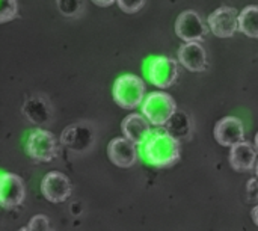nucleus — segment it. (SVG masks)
Segmentation results:
<instances>
[{
    "mask_svg": "<svg viewBox=\"0 0 258 231\" xmlns=\"http://www.w3.org/2000/svg\"><path fill=\"white\" fill-rule=\"evenodd\" d=\"M109 160L119 168H132L138 162V144L125 136L113 138L107 145Z\"/></svg>",
    "mask_w": 258,
    "mask_h": 231,
    "instance_id": "9d476101",
    "label": "nucleus"
},
{
    "mask_svg": "<svg viewBox=\"0 0 258 231\" xmlns=\"http://www.w3.org/2000/svg\"><path fill=\"white\" fill-rule=\"evenodd\" d=\"M144 73L154 86L166 89L178 79V62L168 56H150L144 62Z\"/></svg>",
    "mask_w": 258,
    "mask_h": 231,
    "instance_id": "39448f33",
    "label": "nucleus"
},
{
    "mask_svg": "<svg viewBox=\"0 0 258 231\" xmlns=\"http://www.w3.org/2000/svg\"><path fill=\"white\" fill-rule=\"evenodd\" d=\"M142 154L144 159L156 168L174 166L181 157L180 141L166 129L159 127L151 132L150 138L142 145Z\"/></svg>",
    "mask_w": 258,
    "mask_h": 231,
    "instance_id": "f257e3e1",
    "label": "nucleus"
},
{
    "mask_svg": "<svg viewBox=\"0 0 258 231\" xmlns=\"http://www.w3.org/2000/svg\"><path fill=\"white\" fill-rule=\"evenodd\" d=\"M60 145L57 138L45 129H33L26 138V153L30 159L41 163H50L59 156Z\"/></svg>",
    "mask_w": 258,
    "mask_h": 231,
    "instance_id": "7ed1b4c3",
    "label": "nucleus"
},
{
    "mask_svg": "<svg viewBox=\"0 0 258 231\" xmlns=\"http://www.w3.org/2000/svg\"><path fill=\"white\" fill-rule=\"evenodd\" d=\"M207 24L215 36L231 38L239 30V11L231 6H221L209 15Z\"/></svg>",
    "mask_w": 258,
    "mask_h": 231,
    "instance_id": "0eeeda50",
    "label": "nucleus"
},
{
    "mask_svg": "<svg viewBox=\"0 0 258 231\" xmlns=\"http://www.w3.org/2000/svg\"><path fill=\"white\" fill-rule=\"evenodd\" d=\"M24 230H27V231L50 230V219H48L45 215H36V216H33V218L29 221V224H27V227H26Z\"/></svg>",
    "mask_w": 258,
    "mask_h": 231,
    "instance_id": "6ab92c4d",
    "label": "nucleus"
},
{
    "mask_svg": "<svg viewBox=\"0 0 258 231\" xmlns=\"http://www.w3.org/2000/svg\"><path fill=\"white\" fill-rule=\"evenodd\" d=\"M251 218H252V221H254V224L258 227V204L252 209V212H251Z\"/></svg>",
    "mask_w": 258,
    "mask_h": 231,
    "instance_id": "4be33fe9",
    "label": "nucleus"
},
{
    "mask_svg": "<svg viewBox=\"0 0 258 231\" xmlns=\"http://www.w3.org/2000/svg\"><path fill=\"white\" fill-rule=\"evenodd\" d=\"M41 192L50 203H65L73 194V185L70 179L60 171H50L41 182Z\"/></svg>",
    "mask_w": 258,
    "mask_h": 231,
    "instance_id": "6e6552de",
    "label": "nucleus"
},
{
    "mask_svg": "<svg viewBox=\"0 0 258 231\" xmlns=\"http://www.w3.org/2000/svg\"><path fill=\"white\" fill-rule=\"evenodd\" d=\"M26 200V186L20 176L3 172L0 177V206L6 210L21 206Z\"/></svg>",
    "mask_w": 258,
    "mask_h": 231,
    "instance_id": "1a4fd4ad",
    "label": "nucleus"
},
{
    "mask_svg": "<svg viewBox=\"0 0 258 231\" xmlns=\"http://www.w3.org/2000/svg\"><path fill=\"white\" fill-rule=\"evenodd\" d=\"M230 165L237 172H248L252 171L257 165V147L251 142L242 141L231 147L230 150Z\"/></svg>",
    "mask_w": 258,
    "mask_h": 231,
    "instance_id": "4468645a",
    "label": "nucleus"
},
{
    "mask_svg": "<svg viewBox=\"0 0 258 231\" xmlns=\"http://www.w3.org/2000/svg\"><path fill=\"white\" fill-rule=\"evenodd\" d=\"M210 32L209 24L203 21L197 11L187 9L183 11L175 20V33L184 42L192 41H204L207 33Z\"/></svg>",
    "mask_w": 258,
    "mask_h": 231,
    "instance_id": "423d86ee",
    "label": "nucleus"
},
{
    "mask_svg": "<svg viewBox=\"0 0 258 231\" xmlns=\"http://www.w3.org/2000/svg\"><path fill=\"white\" fill-rule=\"evenodd\" d=\"M60 141L71 150L83 151L91 145L92 133L86 127H83L80 124H74V126H70L63 130Z\"/></svg>",
    "mask_w": 258,
    "mask_h": 231,
    "instance_id": "2eb2a0df",
    "label": "nucleus"
},
{
    "mask_svg": "<svg viewBox=\"0 0 258 231\" xmlns=\"http://www.w3.org/2000/svg\"><path fill=\"white\" fill-rule=\"evenodd\" d=\"M56 3H57V9L67 17L76 15L82 5L80 0H56Z\"/></svg>",
    "mask_w": 258,
    "mask_h": 231,
    "instance_id": "a211bd4d",
    "label": "nucleus"
},
{
    "mask_svg": "<svg viewBox=\"0 0 258 231\" xmlns=\"http://www.w3.org/2000/svg\"><path fill=\"white\" fill-rule=\"evenodd\" d=\"M92 3H95L97 6H101V8H107L113 3H116V0H91Z\"/></svg>",
    "mask_w": 258,
    "mask_h": 231,
    "instance_id": "412c9836",
    "label": "nucleus"
},
{
    "mask_svg": "<svg viewBox=\"0 0 258 231\" xmlns=\"http://www.w3.org/2000/svg\"><path fill=\"white\" fill-rule=\"evenodd\" d=\"M255 172H257V177H258V162H257V165H255Z\"/></svg>",
    "mask_w": 258,
    "mask_h": 231,
    "instance_id": "b1692460",
    "label": "nucleus"
},
{
    "mask_svg": "<svg viewBox=\"0 0 258 231\" xmlns=\"http://www.w3.org/2000/svg\"><path fill=\"white\" fill-rule=\"evenodd\" d=\"M178 62L189 71L203 73L209 67L207 51L200 41L184 42L178 48Z\"/></svg>",
    "mask_w": 258,
    "mask_h": 231,
    "instance_id": "f8f14e48",
    "label": "nucleus"
},
{
    "mask_svg": "<svg viewBox=\"0 0 258 231\" xmlns=\"http://www.w3.org/2000/svg\"><path fill=\"white\" fill-rule=\"evenodd\" d=\"M18 3L17 0H2V12H0V23H8L17 17Z\"/></svg>",
    "mask_w": 258,
    "mask_h": 231,
    "instance_id": "f3484780",
    "label": "nucleus"
},
{
    "mask_svg": "<svg viewBox=\"0 0 258 231\" xmlns=\"http://www.w3.org/2000/svg\"><path fill=\"white\" fill-rule=\"evenodd\" d=\"M116 5L119 6L121 11L127 14H135L144 8L145 0H116Z\"/></svg>",
    "mask_w": 258,
    "mask_h": 231,
    "instance_id": "aec40b11",
    "label": "nucleus"
},
{
    "mask_svg": "<svg viewBox=\"0 0 258 231\" xmlns=\"http://www.w3.org/2000/svg\"><path fill=\"white\" fill-rule=\"evenodd\" d=\"M151 126L144 113H130L122 120L121 130L125 138L142 147L151 135Z\"/></svg>",
    "mask_w": 258,
    "mask_h": 231,
    "instance_id": "ddd939ff",
    "label": "nucleus"
},
{
    "mask_svg": "<svg viewBox=\"0 0 258 231\" xmlns=\"http://www.w3.org/2000/svg\"><path fill=\"white\" fill-rule=\"evenodd\" d=\"M239 32L249 38H258V6L251 5L239 12Z\"/></svg>",
    "mask_w": 258,
    "mask_h": 231,
    "instance_id": "dca6fc26",
    "label": "nucleus"
},
{
    "mask_svg": "<svg viewBox=\"0 0 258 231\" xmlns=\"http://www.w3.org/2000/svg\"><path fill=\"white\" fill-rule=\"evenodd\" d=\"M145 82L135 74H122L113 83V100L122 109H136L145 100Z\"/></svg>",
    "mask_w": 258,
    "mask_h": 231,
    "instance_id": "f03ea898",
    "label": "nucleus"
},
{
    "mask_svg": "<svg viewBox=\"0 0 258 231\" xmlns=\"http://www.w3.org/2000/svg\"><path fill=\"white\" fill-rule=\"evenodd\" d=\"M215 139L222 147H233L245 141V127L240 118L225 117L219 120L215 126Z\"/></svg>",
    "mask_w": 258,
    "mask_h": 231,
    "instance_id": "9b49d317",
    "label": "nucleus"
},
{
    "mask_svg": "<svg viewBox=\"0 0 258 231\" xmlns=\"http://www.w3.org/2000/svg\"><path fill=\"white\" fill-rule=\"evenodd\" d=\"M175 112H177L175 100L168 92L163 91H156L148 94L142 103V113L156 127L166 126L168 121L175 115Z\"/></svg>",
    "mask_w": 258,
    "mask_h": 231,
    "instance_id": "20e7f679",
    "label": "nucleus"
},
{
    "mask_svg": "<svg viewBox=\"0 0 258 231\" xmlns=\"http://www.w3.org/2000/svg\"><path fill=\"white\" fill-rule=\"evenodd\" d=\"M255 147H257V150H258V133L255 135Z\"/></svg>",
    "mask_w": 258,
    "mask_h": 231,
    "instance_id": "5701e85b",
    "label": "nucleus"
}]
</instances>
